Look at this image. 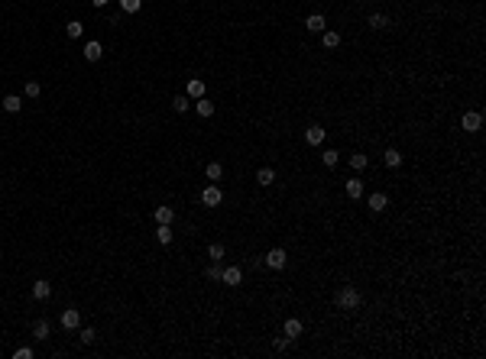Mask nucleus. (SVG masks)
I'll list each match as a JSON object with an SVG mask.
<instances>
[{"mask_svg": "<svg viewBox=\"0 0 486 359\" xmlns=\"http://www.w3.org/2000/svg\"><path fill=\"white\" fill-rule=\"evenodd\" d=\"M334 304H337L340 311H357L360 304H363V295H360V291H357V288H353V285H344L340 291L334 295Z\"/></svg>", "mask_w": 486, "mask_h": 359, "instance_id": "1", "label": "nucleus"}, {"mask_svg": "<svg viewBox=\"0 0 486 359\" xmlns=\"http://www.w3.org/2000/svg\"><path fill=\"white\" fill-rule=\"evenodd\" d=\"M285 262H289V256H285V249H282V246H276V249L266 252V266L276 269V272H282V269H285Z\"/></svg>", "mask_w": 486, "mask_h": 359, "instance_id": "2", "label": "nucleus"}, {"mask_svg": "<svg viewBox=\"0 0 486 359\" xmlns=\"http://www.w3.org/2000/svg\"><path fill=\"white\" fill-rule=\"evenodd\" d=\"M461 126L467 129V133H480V126H483V113H476V110H467L464 117H461Z\"/></svg>", "mask_w": 486, "mask_h": 359, "instance_id": "3", "label": "nucleus"}, {"mask_svg": "<svg viewBox=\"0 0 486 359\" xmlns=\"http://www.w3.org/2000/svg\"><path fill=\"white\" fill-rule=\"evenodd\" d=\"M366 207H369L373 214H383L386 207H389V194H386V191H373V194L366 198Z\"/></svg>", "mask_w": 486, "mask_h": 359, "instance_id": "4", "label": "nucleus"}, {"mask_svg": "<svg viewBox=\"0 0 486 359\" xmlns=\"http://www.w3.org/2000/svg\"><path fill=\"white\" fill-rule=\"evenodd\" d=\"M220 201H224V194H220L217 185H208L205 191H201V204H205V207H217Z\"/></svg>", "mask_w": 486, "mask_h": 359, "instance_id": "5", "label": "nucleus"}, {"mask_svg": "<svg viewBox=\"0 0 486 359\" xmlns=\"http://www.w3.org/2000/svg\"><path fill=\"white\" fill-rule=\"evenodd\" d=\"M220 282H224V285H234V288H237V285L243 282V269H240V266H227L224 272H220Z\"/></svg>", "mask_w": 486, "mask_h": 359, "instance_id": "6", "label": "nucleus"}, {"mask_svg": "<svg viewBox=\"0 0 486 359\" xmlns=\"http://www.w3.org/2000/svg\"><path fill=\"white\" fill-rule=\"evenodd\" d=\"M78 323H81V311H78V308H65V311H62V327H65V330H78Z\"/></svg>", "mask_w": 486, "mask_h": 359, "instance_id": "7", "label": "nucleus"}, {"mask_svg": "<svg viewBox=\"0 0 486 359\" xmlns=\"http://www.w3.org/2000/svg\"><path fill=\"white\" fill-rule=\"evenodd\" d=\"M84 58H88V62H101V58H104V46L97 39L84 42Z\"/></svg>", "mask_w": 486, "mask_h": 359, "instance_id": "8", "label": "nucleus"}, {"mask_svg": "<svg viewBox=\"0 0 486 359\" xmlns=\"http://www.w3.org/2000/svg\"><path fill=\"white\" fill-rule=\"evenodd\" d=\"M185 91H188V97L198 101V97H205V94H208V84L201 81V78H191V81L185 84Z\"/></svg>", "mask_w": 486, "mask_h": 359, "instance_id": "9", "label": "nucleus"}, {"mask_svg": "<svg viewBox=\"0 0 486 359\" xmlns=\"http://www.w3.org/2000/svg\"><path fill=\"white\" fill-rule=\"evenodd\" d=\"M305 143H308V146H321V143H324V129L318 126V123H311V126L305 129Z\"/></svg>", "mask_w": 486, "mask_h": 359, "instance_id": "10", "label": "nucleus"}, {"mask_svg": "<svg viewBox=\"0 0 486 359\" xmlns=\"http://www.w3.org/2000/svg\"><path fill=\"white\" fill-rule=\"evenodd\" d=\"M0 107H4L7 113H20V110H23V97H16V94H7V97L0 101Z\"/></svg>", "mask_w": 486, "mask_h": 359, "instance_id": "11", "label": "nucleus"}, {"mask_svg": "<svg viewBox=\"0 0 486 359\" xmlns=\"http://www.w3.org/2000/svg\"><path fill=\"white\" fill-rule=\"evenodd\" d=\"M172 236H175V233H172V223H156V240L162 243V246H169Z\"/></svg>", "mask_w": 486, "mask_h": 359, "instance_id": "12", "label": "nucleus"}, {"mask_svg": "<svg viewBox=\"0 0 486 359\" xmlns=\"http://www.w3.org/2000/svg\"><path fill=\"white\" fill-rule=\"evenodd\" d=\"M305 26H308L311 32H324V29H328V20H324L321 13H311V16L305 20Z\"/></svg>", "mask_w": 486, "mask_h": 359, "instance_id": "13", "label": "nucleus"}, {"mask_svg": "<svg viewBox=\"0 0 486 359\" xmlns=\"http://www.w3.org/2000/svg\"><path fill=\"white\" fill-rule=\"evenodd\" d=\"M49 295H52V285L46 282V278H39V282H33V298H39V301H46Z\"/></svg>", "mask_w": 486, "mask_h": 359, "instance_id": "14", "label": "nucleus"}, {"mask_svg": "<svg viewBox=\"0 0 486 359\" xmlns=\"http://www.w3.org/2000/svg\"><path fill=\"white\" fill-rule=\"evenodd\" d=\"M302 330L305 327H302V320H298V317H289L285 320V337L289 340H298V337H302Z\"/></svg>", "mask_w": 486, "mask_h": 359, "instance_id": "15", "label": "nucleus"}, {"mask_svg": "<svg viewBox=\"0 0 486 359\" xmlns=\"http://www.w3.org/2000/svg\"><path fill=\"white\" fill-rule=\"evenodd\" d=\"M383 162H386V169H399V165H402V152H399V149H386Z\"/></svg>", "mask_w": 486, "mask_h": 359, "instance_id": "16", "label": "nucleus"}, {"mask_svg": "<svg viewBox=\"0 0 486 359\" xmlns=\"http://www.w3.org/2000/svg\"><path fill=\"white\" fill-rule=\"evenodd\" d=\"M65 36H68V39H81V36H84V23H81V20L65 23Z\"/></svg>", "mask_w": 486, "mask_h": 359, "instance_id": "17", "label": "nucleus"}, {"mask_svg": "<svg viewBox=\"0 0 486 359\" xmlns=\"http://www.w3.org/2000/svg\"><path fill=\"white\" fill-rule=\"evenodd\" d=\"M321 42H324V49H337L340 46V32L337 29H324L321 32Z\"/></svg>", "mask_w": 486, "mask_h": 359, "instance_id": "18", "label": "nucleus"}, {"mask_svg": "<svg viewBox=\"0 0 486 359\" xmlns=\"http://www.w3.org/2000/svg\"><path fill=\"white\" fill-rule=\"evenodd\" d=\"M194 110H198V117H205V120L211 117V113H214V104L208 101V94H205V97H198V101H194Z\"/></svg>", "mask_w": 486, "mask_h": 359, "instance_id": "19", "label": "nucleus"}, {"mask_svg": "<svg viewBox=\"0 0 486 359\" xmlns=\"http://www.w3.org/2000/svg\"><path fill=\"white\" fill-rule=\"evenodd\" d=\"M366 26H369V29H386V26H389V16H386V13H369V16H366Z\"/></svg>", "mask_w": 486, "mask_h": 359, "instance_id": "20", "label": "nucleus"}, {"mask_svg": "<svg viewBox=\"0 0 486 359\" xmlns=\"http://www.w3.org/2000/svg\"><path fill=\"white\" fill-rule=\"evenodd\" d=\"M347 198H353V201L363 198V181H360V178H350L347 181Z\"/></svg>", "mask_w": 486, "mask_h": 359, "instance_id": "21", "label": "nucleus"}, {"mask_svg": "<svg viewBox=\"0 0 486 359\" xmlns=\"http://www.w3.org/2000/svg\"><path fill=\"white\" fill-rule=\"evenodd\" d=\"M172 220H175V211H172V207H165V204L156 207V223H172Z\"/></svg>", "mask_w": 486, "mask_h": 359, "instance_id": "22", "label": "nucleus"}, {"mask_svg": "<svg viewBox=\"0 0 486 359\" xmlns=\"http://www.w3.org/2000/svg\"><path fill=\"white\" fill-rule=\"evenodd\" d=\"M321 162L328 165V169H337V162H340V155H337V149H324L321 152Z\"/></svg>", "mask_w": 486, "mask_h": 359, "instance_id": "23", "label": "nucleus"}, {"mask_svg": "<svg viewBox=\"0 0 486 359\" xmlns=\"http://www.w3.org/2000/svg\"><path fill=\"white\" fill-rule=\"evenodd\" d=\"M256 181H260L263 188H269L272 181H276V172H272V169H260V172H256Z\"/></svg>", "mask_w": 486, "mask_h": 359, "instance_id": "24", "label": "nucleus"}, {"mask_svg": "<svg viewBox=\"0 0 486 359\" xmlns=\"http://www.w3.org/2000/svg\"><path fill=\"white\" fill-rule=\"evenodd\" d=\"M33 337H36V340H49V320H36V323H33Z\"/></svg>", "mask_w": 486, "mask_h": 359, "instance_id": "25", "label": "nucleus"}, {"mask_svg": "<svg viewBox=\"0 0 486 359\" xmlns=\"http://www.w3.org/2000/svg\"><path fill=\"white\" fill-rule=\"evenodd\" d=\"M205 175H208V181H217L220 175H224V165H220V162H208V169H205Z\"/></svg>", "mask_w": 486, "mask_h": 359, "instance_id": "26", "label": "nucleus"}, {"mask_svg": "<svg viewBox=\"0 0 486 359\" xmlns=\"http://www.w3.org/2000/svg\"><path fill=\"white\" fill-rule=\"evenodd\" d=\"M220 272H224V266H220V262H211V266L205 269V275L211 278V282H220Z\"/></svg>", "mask_w": 486, "mask_h": 359, "instance_id": "27", "label": "nucleus"}, {"mask_svg": "<svg viewBox=\"0 0 486 359\" xmlns=\"http://www.w3.org/2000/svg\"><path fill=\"white\" fill-rule=\"evenodd\" d=\"M139 7H143V0H120L123 13H139Z\"/></svg>", "mask_w": 486, "mask_h": 359, "instance_id": "28", "label": "nucleus"}, {"mask_svg": "<svg viewBox=\"0 0 486 359\" xmlns=\"http://www.w3.org/2000/svg\"><path fill=\"white\" fill-rule=\"evenodd\" d=\"M188 107H191L188 97H182V94H179V97H172V110H175V113H185Z\"/></svg>", "mask_w": 486, "mask_h": 359, "instance_id": "29", "label": "nucleus"}, {"mask_svg": "<svg viewBox=\"0 0 486 359\" xmlns=\"http://www.w3.org/2000/svg\"><path fill=\"white\" fill-rule=\"evenodd\" d=\"M350 165H353V169H357V172H363L366 165H369V159H366L363 152H357V155H350Z\"/></svg>", "mask_w": 486, "mask_h": 359, "instance_id": "30", "label": "nucleus"}, {"mask_svg": "<svg viewBox=\"0 0 486 359\" xmlns=\"http://www.w3.org/2000/svg\"><path fill=\"white\" fill-rule=\"evenodd\" d=\"M208 256H211V262H220V259H224V246H220V243H211Z\"/></svg>", "mask_w": 486, "mask_h": 359, "instance_id": "31", "label": "nucleus"}, {"mask_svg": "<svg viewBox=\"0 0 486 359\" xmlns=\"http://www.w3.org/2000/svg\"><path fill=\"white\" fill-rule=\"evenodd\" d=\"M94 340H97V334H94V330H91V327H81V343H84V346H91Z\"/></svg>", "mask_w": 486, "mask_h": 359, "instance_id": "32", "label": "nucleus"}, {"mask_svg": "<svg viewBox=\"0 0 486 359\" xmlns=\"http://www.w3.org/2000/svg\"><path fill=\"white\" fill-rule=\"evenodd\" d=\"M39 94H42L39 81H26V97H39Z\"/></svg>", "mask_w": 486, "mask_h": 359, "instance_id": "33", "label": "nucleus"}, {"mask_svg": "<svg viewBox=\"0 0 486 359\" xmlns=\"http://www.w3.org/2000/svg\"><path fill=\"white\" fill-rule=\"evenodd\" d=\"M33 356H36V353H33V346H20L13 353V359H33Z\"/></svg>", "mask_w": 486, "mask_h": 359, "instance_id": "34", "label": "nucleus"}, {"mask_svg": "<svg viewBox=\"0 0 486 359\" xmlns=\"http://www.w3.org/2000/svg\"><path fill=\"white\" fill-rule=\"evenodd\" d=\"M289 343H292L289 337H276V340H272V349H279V353H282V349H285Z\"/></svg>", "mask_w": 486, "mask_h": 359, "instance_id": "35", "label": "nucleus"}, {"mask_svg": "<svg viewBox=\"0 0 486 359\" xmlns=\"http://www.w3.org/2000/svg\"><path fill=\"white\" fill-rule=\"evenodd\" d=\"M91 4H94V7H107L110 0H91Z\"/></svg>", "mask_w": 486, "mask_h": 359, "instance_id": "36", "label": "nucleus"}]
</instances>
